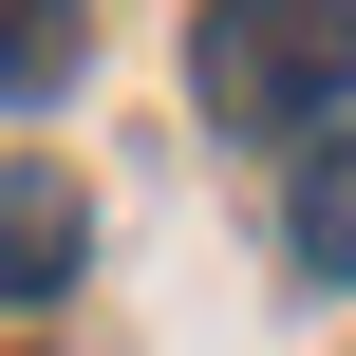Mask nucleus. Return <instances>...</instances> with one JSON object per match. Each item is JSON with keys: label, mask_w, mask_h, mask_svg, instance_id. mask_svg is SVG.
Masks as SVG:
<instances>
[{"label": "nucleus", "mask_w": 356, "mask_h": 356, "mask_svg": "<svg viewBox=\"0 0 356 356\" xmlns=\"http://www.w3.org/2000/svg\"><path fill=\"white\" fill-rule=\"evenodd\" d=\"M188 94H207V131H319V113H356V0H207L188 19Z\"/></svg>", "instance_id": "obj_1"}, {"label": "nucleus", "mask_w": 356, "mask_h": 356, "mask_svg": "<svg viewBox=\"0 0 356 356\" xmlns=\"http://www.w3.org/2000/svg\"><path fill=\"white\" fill-rule=\"evenodd\" d=\"M75 244H94V207L19 150V169H0V300H56V282H75Z\"/></svg>", "instance_id": "obj_2"}, {"label": "nucleus", "mask_w": 356, "mask_h": 356, "mask_svg": "<svg viewBox=\"0 0 356 356\" xmlns=\"http://www.w3.org/2000/svg\"><path fill=\"white\" fill-rule=\"evenodd\" d=\"M282 263H300V282H356V131H319V169H300V207H282Z\"/></svg>", "instance_id": "obj_3"}, {"label": "nucleus", "mask_w": 356, "mask_h": 356, "mask_svg": "<svg viewBox=\"0 0 356 356\" xmlns=\"http://www.w3.org/2000/svg\"><path fill=\"white\" fill-rule=\"evenodd\" d=\"M75 56H94V19H75V0H0V113H38Z\"/></svg>", "instance_id": "obj_4"}]
</instances>
